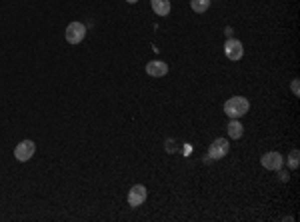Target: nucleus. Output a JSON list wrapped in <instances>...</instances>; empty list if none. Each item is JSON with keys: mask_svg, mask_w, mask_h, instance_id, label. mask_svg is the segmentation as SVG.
Listing matches in <instances>:
<instances>
[{"mask_svg": "<svg viewBox=\"0 0 300 222\" xmlns=\"http://www.w3.org/2000/svg\"><path fill=\"white\" fill-rule=\"evenodd\" d=\"M250 108V102L244 96H232L224 102V114L228 118H242Z\"/></svg>", "mask_w": 300, "mask_h": 222, "instance_id": "f257e3e1", "label": "nucleus"}, {"mask_svg": "<svg viewBox=\"0 0 300 222\" xmlns=\"http://www.w3.org/2000/svg\"><path fill=\"white\" fill-rule=\"evenodd\" d=\"M64 36H66V42H70V44H80V42L84 40V36H86V26H84L82 22H70V24L66 26Z\"/></svg>", "mask_w": 300, "mask_h": 222, "instance_id": "f03ea898", "label": "nucleus"}, {"mask_svg": "<svg viewBox=\"0 0 300 222\" xmlns=\"http://www.w3.org/2000/svg\"><path fill=\"white\" fill-rule=\"evenodd\" d=\"M228 150H230L228 140H224V138H216V140L210 144L208 154H206L204 160H220V158H224V156L228 154Z\"/></svg>", "mask_w": 300, "mask_h": 222, "instance_id": "7ed1b4c3", "label": "nucleus"}, {"mask_svg": "<svg viewBox=\"0 0 300 222\" xmlns=\"http://www.w3.org/2000/svg\"><path fill=\"white\" fill-rule=\"evenodd\" d=\"M34 152H36V144H34L32 140H22V142H18L16 148H14V158H16L18 162H28V160L34 156Z\"/></svg>", "mask_w": 300, "mask_h": 222, "instance_id": "20e7f679", "label": "nucleus"}, {"mask_svg": "<svg viewBox=\"0 0 300 222\" xmlns=\"http://www.w3.org/2000/svg\"><path fill=\"white\" fill-rule=\"evenodd\" d=\"M224 54H226L228 60H240L242 54H244V46H242V42L236 40V38H228V40L224 42Z\"/></svg>", "mask_w": 300, "mask_h": 222, "instance_id": "39448f33", "label": "nucleus"}, {"mask_svg": "<svg viewBox=\"0 0 300 222\" xmlns=\"http://www.w3.org/2000/svg\"><path fill=\"white\" fill-rule=\"evenodd\" d=\"M146 196H148L146 188H144L142 184H136V186H132V188L128 190V204H130L132 208H138L140 204H144Z\"/></svg>", "mask_w": 300, "mask_h": 222, "instance_id": "423d86ee", "label": "nucleus"}, {"mask_svg": "<svg viewBox=\"0 0 300 222\" xmlns=\"http://www.w3.org/2000/svg\"><path fill=\"white\" fill-rule=\"evenodd\" d=\"M260 162H262V166H264L266 170H280V168L284 166V158H282V154H278V152H266V154L260 158Z\"/></svg>", "mask_w": 300, "mask_h": 222, "instance_id": "0eeeda50", "label": "nucleus"}, {"mask_svg": "<svg viewBox=\"0 0 300 222\" xmlns=\"http://www.w3.org/2000/svg\"><path fill=\"white\" fill-rule=\"evenodd\" d=\"M166 72H168V64L162 62V60H152V62L146 64V74H148V76L160 78V76H164Z\"/></svg>", "mask_w": 300, "mask_h": 222, "instance_id": "6e6552de", "label": "nucleus"}, {"mask_svg": "<svg viewBox=\"0 0 300 222\" xmlns=\"http://www.w3.org/2000/svg\"><path fill=\"white\" fill-rule=\"evenodd\" d=\"M242 132H244V126L240 124V120L238 118H230V122H228V136L232 140H238L242 136Z\"/></svg>", "mask_w": 300, "mask_h": 222, "instance_id": "1a4fd4ad", "label": "nucleus"}, {"mask_svg": "<svg viewBox=\"0 0 300 222\" xmlns=\"http://www.w3.org/2000/svg\"><path fill=\"white\" fill-rule=\"evenodd\" d=\"M152 10L158 16H168L170 14V0H150Z\"/></svg>", "mask_w": 300, "mask_h": 222, "instance_id": "9d476101", "label": "nucleus"}, {"mask_svg": "<svg viewBox=\"0 0 300 222\" xmlns=\"http://www.w3.org/2000/svg\"><path fill=\"white\" fill-rule=\"evenodd\" d=\"M190 6H192L194 12L202 14V12H206L210 8V0H190Z\"/></svg>", "mask_w": 300, "mask_h": 222, "instance_id": "9b49d317", "label": "nucleus"}, {"mask_svg": "<svg viewBox=\"0 0 300 222\" xmlns=\"http://www.w3.org/2000/svg\"><path fill=\"white\" fill-rule=\"evenodd\" d=\"M298 158H300L298 150H292V152L288 154V160H286V162H288V166H290L292 170H296V168H298Z\"/></svg>", "mask_w": 300, "mask_h": 222, "instance_id": "f8f14e48", "label": "nucleus"}, {"mask_svg": "<svg viewBox=\"0 0 300 222\" xmlns=\"http://www.w3.org/2000/svg\"><path fill=\"white\" fill-rule=\"evenodd\" d=\"M292 92H294V96H298V78L296 80H292Z\"/></svg>", "mask_w": 300, "mask_h": 222, "instance_id": "ddd939ff", "label": "nucleus"}, {"mask_svg": "<svg viewBox=\"0 0 300 222\" xmlns=\"http://www.w3.org/2000/svg\"><path fill=\"white\" fill-rule=\"evenodd\" d=\"M126 2H130V4H136V2H138V0H126Z\"/></svg>", "mask_w": 300, "mask_h": 222, "instance_id": "4468645a", "label": "nucleus"}]
</instances>
